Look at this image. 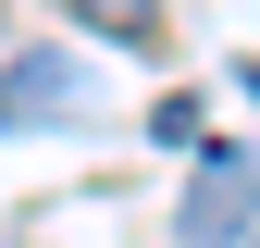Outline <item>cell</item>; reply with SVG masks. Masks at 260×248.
<instances>
[{
  "label": "cell",
  "instance_id": "6da1fadb",
  "mask_svg": "<svg viewBox=\"0 0 260 248\" xmlns=\"http://www.w3.org/2000/svg\"><path fill=\"white\" fill-rule=\"evenodd\" d=\"M260 224V162L248 149H199V174H186V211H174V236L186 248H236Z\"/></svg>",
  "mask_w": 260,
  "mask_h": 248
},
{
  "label": "cell",
  "instance_id": "7a4b0ae2",
  "mask_svg": "<svg viewBox=\"0 0 260 248\" xmlns=\"http://www.w3.org/2000/svg\"><path fill=\"white\" fill-rule=\"evenodd\" d=\"M75 112H100V62H75V50H25L13 75H0V137H13V124H75Z\"/></svg>",
  "mask_w": 260,
  "mask_h": 248
},
{
  "label": "cell",
  "instance_id": "3957f363",
  "mask_svg": "<svg viewBox=\"0 0 260 248\" xmlns=\"http://www.w3.org/2000/svg\"><path fill=\"white\" fill-rule=\"evenodd\" d=\"M62 13H75V25H100V38H124V50H149V0H62Z\"/></svg>",
  "mask_w": 260,
  "mask_h": 248
},
{
  "label": "cell",
  "instance_id": "277c9868",
  "mask_svg": "<svg viewBox=\"0 0 260 248\" xmlns=\"http://www.w3.org/2000/svg\"><path fill=\"white\" fill-rule=\"evenodd\" d=\"M149 137H161V149H199V137H211V112H199V87H174V100H149Z\"/></svg>",
  "mask_w": 260,
  "mask_h": 248
}]
</instances>
